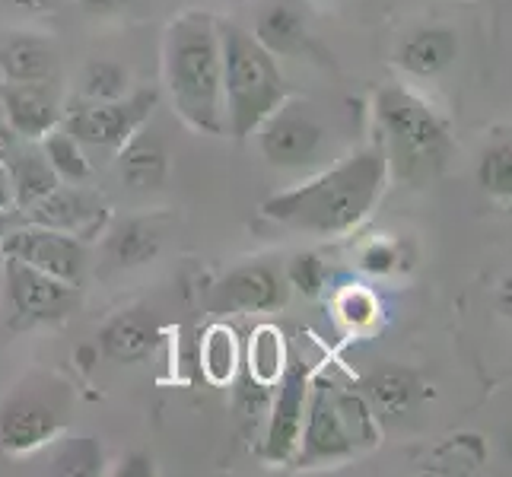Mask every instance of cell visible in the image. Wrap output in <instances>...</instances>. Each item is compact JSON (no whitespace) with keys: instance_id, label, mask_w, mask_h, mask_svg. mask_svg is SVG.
Returning a JSON list of instances; mask_svg holds the SVG:
<instances>
[{"instance_id":"cell-14","label":"cell","mask_w":512,"mask_h":477,"mask_svg":"<svg viewBox=\"0 0 512 477\" xmlns=\"http://www.w3.org/2000/svg\"><path fill=\"white\" fill-rule=\"evenodd\" d=\"M0 102H4L7 128L16 140H42L51 128L61 125L64 109L58 83H4L0 80Z\"/></svg>"},{"instance_id":"cell-23","label":"cell","mask_w":512,"mask_h":477,"mask_svg":"<svg viewBox=\"0 0 512 477\" xmlns=\"http://www.w3.org/2000/svg\"><path fill=\"white\" fill-rule=\"evenodd\" d=\"M287 363H290V357H287L284 334H280L274 325L255 328L252 341H249V379L264 388H274L277 379L284 376Z\"/></svg>"},{"instance_id":"cell-12","label":"cell","mask_w":512,"mask_h":477,"mask_svg":"<svg viewBox=\"0 0 512 477\" xmlns=\"http://www.w3.org/2000/svg\"><path fill=\"white\" fill-rule=\"evenodd\" d=\"M290 284L271 264H245L229 271L220 284L210 290L207 306L214 315H245V312H274L287 306Z\"/></svg>"},{"instance_id":"cell-5","label":"cell","mask_w":512,"mask_h":477,"mask_svg":"<svg viewBox=\"0 0 512 477\" xmlns=\"http://www.w3.org/2000/svg\"><path fill=\"white\" fill-rule=\"evenodd\" d=\"M379 443V414L366 395L347 392L328 379L309 382L306 420L299 449L293 455L296 465H328L353 458L360 449Z\"/></svg>"},{"instance_id":"cell-33","label":"cell","mask_w":512,"mask_h":477,"mask_svg":"<svg viewBox=\"0 0 512 477\" xmlns=\"http://www.w3.org/2000/svg\"><path fill=\"white\" fill-rule=\"evenodd\" d=\"M115 474H118V477H153V474H156V468H153V455H147V452H131V455H125V458L118 462Z\"/></svg>"},{"instance_id":"cell-29","label":"cell","mask_w":512,"mask_h":477,"mask_svg":"<svg viewBox=\"0 0 512 477\" xmlns=\"http://www.w3.org/2000/svg\"><path fill=\"white\" fill-rule=\"evenodd\" d=\"M484 458H487L484 436H474V433L452 436L436 449V465H446L443 471H449V474L478 471L484 465Z\"/></svg>"},{"instance_id":"cell-32","label":"cell","mask_w":512,"mask_h":477,"mask_svg":"<svg viewBox=\"0 0 512 477\" xmlns=\"http://www.w3.org/2000/svg\"><path fill=\"white\" fill-rule=\"evenodd\" d=\"M287 284L296 287L303 296H319L325 287V264L319 261V255H296L287 268Z\"/></svg>"},{"instance_id":"cell-31","label":"cell","mask_w":512,"mask_h":477,"mask_svg":"<svg viewBox=\"0 0 512 477\" xmlns=\"http://www.w3.org/2000/svg\"><path fill=\"white\" fill-rule=\"evenodd\" d=\"M376 296L363 290V287H347L341 296H338V315L344 318V325L347 328H366V325H373L376 322Z\"/></svg>"},{"instance_id":"cell-20","label":"cell","mask_w":512,"mask_h":477,"mask_svg":"<svg viewBox=\"0 0 512 477\" xmlns=\"http://www.w3.org/2000/svg\"><path fill=\"white\" fill-rule=\"evenodd\" d=\"M252 35L271 51V55L290 58V55H299L306 45V20L293 4H287V0H274V4H268L258 13Z\"/></svg>"},{"instance_id":"cell-30","label":"cell","mask_w":512,"mask_h":477,"mask_svg":"<svg viewBox=\"0 0 512 477\" xmlns=\"http://www.w3.org/2000/svg\"><path fill=\"white\" fill-rule=\"evenodd\" d=\"M360 268L366 274H376V277L401 271L404 268V245L395 242V239H373V242H366L363 249H360Z\"/></svg>"},{"instance_id":"cell-26","label":"cell","mask_w":512,"mask_h":477,"mask_svg":"<svg viewBox=\"0 0 512 477\" xmlns=\"http://www.w3.org/2000/svg\"><path fill=\"white\" fill-rule=\"evenodd\" d=\"M105 452L99 446L96 436H67L61 439V446L51 455V474L61 477H96L105 468Z\"/></svg>"},{"instance_id":"cell-15","label":"cell","mask_w":512,"mask_h":477,"mask_svg":"<svg viewBox=\"0 0 512 477\" xmlns=\"http://www.w3.org/2000/svg\"><path fill=\"white\" fill-rule=\"evenodd\" d=\"M160 338L163 328L156 322V315L147 306H134V309H121L99 328V350L112 363L131 366L147 360L160 347Z\"/></svg>"},{"instance_id":"cell-10","label":"cell","mask_w":512,"mask_h":477,"mask_svg":"<svg viewBox=\"0 0 512 477\" xmlns=\"http://www.w3.org/2000/svg\"><path fill=\"white\" fill-rule=\"evenodd\" d=\"M0 252L20 258L32 264V268L58 277L64 284H77V287L86 271V245L77 236L61 233V229L35 226V223L13 226L7 239L0 242Z\"/></svg>"},{"instance_id":"cell-34","label":"cell","mask_w":512,"mask_h":477,"mask_svg":"<svg viewBox=\"0 0 512 477\" xmlns=\"http://www.w3.org/2000/svg\"><path fill=\"white\" fill-rule=\"evenodd\" d=\"M0 7H7L13 13H23V16H42L61 7V0H0Z\"/></svg>"},{"instance_id":"cell-36","label":"cell","mask_w":512,"mask_h":477,"mask_svg":"<svg viewBox=\"0 0 512 477\" xmlns=\"http://www.w3.org/2000/svg\"><path fill=\"white\" fill-rule=\"evenodd\" d=\"M20 223H23L20 210H13V207H4V210H0V242H4L10 229H13V226H20Z\"/></svg>"},{"instance_id":"cell-25","label":"cell","mask_w":512,"mask_h":477,"mask_svg":"<svg viewBox=\"0 0 512 477\" xmlns=\"http://www.w3.org/2000/svg\"><path fill=\"white\" fill-rule=\"evenodd\" d=\"M201 369H204L207 382H214V385H226L236 379L239 341H236L233 328H226V325L207 328L204 341H201Z\"/></svg>"},{"instance_id":"cell-38","label":"cell","mask_w":512,"mask_h":477,"mask_svg":"<svg viewBox=\"0 0 512 477\" xmlns=\"http://www.w3.org/2000/svg\"><path fill=\"white\" fill-rule=\"evenodd\" d=\"M10 140H16L13 134H10V128H7V115H4V102H0V147L4 144H10Z\"/></svg>"},{"instance_id":"cell-18","label":"cell","mask_w":512,"mask_h":477,"mask_svg":"<svg viewBox=\"0 0 512 477\" xmlns=\"http://www.w3.org/2000/svg\"><path fill=\"white\" fill-rule=\"evenodd\" d=\"M58 77V51L39 35H10L0 42V80L45 83Z\"/></svg>"},{"instance_id":"cell-16","label":"cell","mask_w":512,"mask_h":477,"mask_svg":"<svg viewBox=\"0 0 512 477\" xmlns=\"http://www.w3.org/2000/svg\"><path fill=\"white\" fill-rule=\"evenodd\" d=\"M20 147L10 144L0 147V159H4L7 179L13 188V207L26 210L29 204L42 201L48 191H55L61 185V179L55 175V169L48 166V159L39 147V140H16Z\"/></svg>"},{"instance_id":"cell-19","label":"cell","mask_w":512,"mask_h":477,"mask_svg":"<svg viewBox=\"0 0 512 477\" xmlns=\"http://www.w3.org/2000/svg\"><path fill=\"white\" fill-rule=\"evenodd\" d=\"M118 169H121V179L137 191L163 188L169 175V153L163 147V140L140 128L128 144L118 150Z\"/></svg>"},{"instance_id":"cell-6","label":"cell","mask_w":512,"mask_h":477,"mask_svg":"<svg viewBox=\"0 0 512 477\" xmlns=\"http://www.w3.org/2000/svg\"><path fill=\"white\" fill-rule=\"evenodd\" d=\"M74 392L58 376L32 373L0 404V449L10 455H29L64 433Z\"/></svg>"},{"instance_id":"cell-22","label":"cell","mask_w":512,"mask_h":477,"mask_svg":"<svg viewBox=\"0 0 512 477\" xmlns=\"http://www.w3.org/2000/svg\"><path fill=\"white\" fill-rule=\"evenodd\" d=\"M39 147L48 159V166L55 169V175L61 182L67 185H80L86 182L93 175V163H90V156H86L83 144L80 140L70 134L64 125H55L51 128L42 140H39Z\"/></svg>"},{"instance_id":"cell-27","label":"cell","mask_w":512,"mask_h":477,"mask_svg":"<svg viewBox=\"0 0 512 477\" xmlns=\"http://www.w3.org/2000/svg\"><path fill=\"white\" fill-rule=\"evenodd\" d=\"M80 93L86 102H105V99H121L131 93V74L125 64L96 58L83 67L80 74Z\"/></svg>"},{"instance_id":"cell-35","label":"cell","mask_w":512,"mask_h":477,"mask_svg":"<svg viewBox=\"0 0 512 477\" xmlns=\"http://www.w3.org/2000/svg\"><path fill=\"white\" fill-rule=\"evenodd\" d=\"M80 7L90 16H112L128 7V0H80Z\"/></svg>"},{"instance_id":"cell-11","label":"cell","mask_w":512,"mask_h":477,"mask_svg":"<svg viewBox=\"0 0 512 477\" xmlns=\"http://www.w3.org/2000/svg\"><path fill=\"white\" fill-rule=\"evenodd\" d=\"M309 369L303 363L290 360L284 376L277 379V395L271 401L268 430H264L261 455L271 465H287L299 449V436H303L306 420V401H309Z\"/></svg>"},{"instance_id":"cell-39","label":"cell","mask_w":512,"mask_h":477,"mask_svg":"<svg viewBox=\"0 0 512 477\" xmlns=\"http://www.w3.org/2000/svg\"><path fill=\"white\" fill-rule=\"evenodd\" d=\"M0 280H4V255H0Z\"/></svg>"},{"instance_id":"cell-21","label":"cell","mask_w":512,"mask_h":477,"mask_svg":"<svg viewBox=\"0 0 512 477\" xmlns=\"http://www.w3.org/2000/svg\"><path fill=\"white\" fill-rule=\"evenodd\" d=\"M417 395H420V382L411 369L385 366L366 379V398L376 411L382 408L388 414H404L408 408H414Z\"/></svg>"},{"instance_id":"cell-2","label":"cell","mask_w":512,"mask_h":477,"mask_svg":"<svg viewBox=\"0 0 512 477\" xmlns=\"http://www.w3.org/2000/svg\"><path fill=\"white\" fill-rule=\"evenodd\" d=\"M163 80L191 131L223 137V58L217 20L204 10L175 16L163 35Z\"/></svg>"},{"instance_id":"cell-1","label":"cell","mask_w":512,"mask_h":477,"mask_svg":"<svg viewBox=\"0 0 512 477\" xmlns=\"http://www.w3.org/2000/svg\"><path fill=\"white\" fill-rule=\"evenodd\" d=\"M388 156L382 144H369L344 156L331 169L312 175L303 185L271 194L261 214L277 226L306 236H344L357 229L382 201L388 185Z\"/></svg>"},{"instance_id":"cell-37","label":"cell","mask_w":512,"mask_h":477,"mask_svg":"<svg viewBox=\"0 0 512 477\" xmlns=\"http://www.w3.org/2000/svg\"><path fill=\"white\" fill-rule=\"evenodd\" d=\"M4 207H13V188H10L4 163H0V210H4Z\"/></svg>"},{"instance_id":"cell-13","label":"cell","mask_w":512,"mask_h":477,"mask_svg":"<svg viewBox=\"0 0 512 477\" xmlns=\"http://www.w3.org/2000/svg\"><path fill=\"white\" fill-rule=\"evenodd\" d=\"M23 223L35 226H48V229H61V233L77 236L80 242L99 236L109 220V210L102 201H96L93 194L80 191L77 185H58L55 191H48L42 201L29 204L20 210Z\"/></svg>"},{"instance_id":"cell-8","label":"cell","mask_w":512,"mask_h":477,"mask_svg":"<svg viewBox=\"0 0 512 477\" xmlns=\"http://www.w3.org/2000/svg\"><path fill=\"white\" fill-rule=\"evenodd\" d=\"M258 147L261 156L274 169H303L319 156L325 144V125L312 112L309 102H290L284 99L277 109L261 121Z\"/></svg>"},{"instance_id":"cell-28","label":"cell","mask_w":512,"mask_h":477,"mask_svg":"<svg viewBox=\"0 0 512 477\" xmlns=\"http://www.w3.org/2000/svg\"><path fill=\"white\" fill-rule=\"evenodd\" d=\"M478 185L490 194V198L509 201L512 194V144L509 137H500L497 144H490L481 156L478 166Z\"/></svg>"},{"instance_id":"cell-3","label":"cell","mask_w":512,"mask_h":477,"mask_svg":"<svg viewBox=\"0 0 512 477\" xmlns=\"http://www.w3.org/2000/svg\"><path fill=\"white\" fill-rule=\"evenodd\" d=\"M223 58V134L245 140L268 118L287 93L277 55L264 48L252 29L239 23H217Z\"/></svg>"},{"instance_id":"cell-17","label":"cell","mask_w":512,"mask_h":477,"mask_svg":"<svg viewBox=\"0 0 512 477\" xmlns=\"http://www.w3.org/2000/svg\"><path fill=\"white\" fill-rule=\"evenodd\" d=\"M458 32L449 26H423L414 29L395 51V64L411 77H439L443 70H449L458 58Z\"/></svg>"},{"instance_id":"cell-9","label":"cell","mask_w":512,"mask_h":477,"mask_svg":"<svg viewBox=\"0 0 512 477\" xmlns=\"http://www.w3.org/2000/svg\"><path fill=\"white\" fill-rule=\"evenodd\" d=\"M0 287L7 290L13 312L23 315L26 322L55 325L74 315V309L80 306L77 284H64V280L32 268V264L13 255H4V280H0Z\"/></svg>"},{"instance_id":"cell-4","label":"cell","mask_w":512,"mask_h":477,"mask_svg":"<svg viewBox=\"0 0 512 477\" xmlns=\"http://www.w3.org/2000/svg\"><path fill=\"white\" fill-rule=\"evenodd\" d=\"M373 112L385 134L388 172L411 185H427L443 175L455 144L446 121L427 102L404 86H382L373 99Z\"/></svg>"},{"instance_id":"cell-7","label":"cell","mask_w":512,"mask_h":477,"mask_svg":"<svg viewBox=\"0 0 512 477\" xmlns=\"http://www.w3.org/2000/svg\"><path fill=\"white\" fill-rule=\"evenodd\" d=\"M156 102H160L156 90H134L105 102H83L61 118V125L80 140L83 150L118 153L150 121Z\"/></svg>"},{"instance_id":"cell-24","label":"cell","mask_w":512,"mask_h":477,"mask_svg":"<svg viewBox=\"0 0 512 477\" xmlns=\"http://www.w3.org/2000/svg\"><path fill=\"white\" fill-rule=\"evenodd\" d=\"M109 252L121 268H137L147 264L160 252V229L147 220H128L109 236Z\"/></svg>"}]
</instances>
